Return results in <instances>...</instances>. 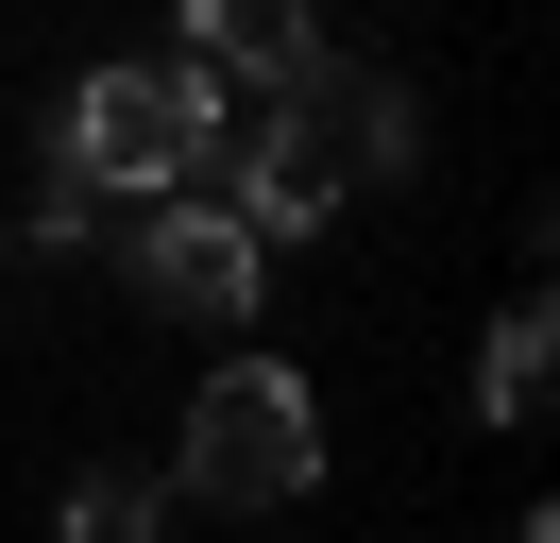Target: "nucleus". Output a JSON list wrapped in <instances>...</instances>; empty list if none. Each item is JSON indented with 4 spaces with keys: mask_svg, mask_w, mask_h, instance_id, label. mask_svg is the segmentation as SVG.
<instances>
[{
    "mask_svg": "<svg viewBox=\"0 0 560 543\" xmlns=\"http://www.w3.org/2000/svg\"><path fill=\"white\" fill-rule=\"evenodd\" d=\"M221 119H238V102H205L171 51H119V68H85V85H69V136H51V153H69L103 204H171V187H205Z\"/></svg>",
    "mask_w": 560,
    "mask_h": 543,
    "instance_id": "1",
    "label": "nucleus"
},
{
    "mask_svg": "<svg viewBox=\"0 0 560 543\" xmlns=\"http://www.w3.org/2000/svg\"><path fill=\"white\" fill-rule=\"evenodd\" d=\"M171 493H205V509H306V493H323V391H306L289 357H238L205 407H187Z\"/></svg>",
    "mask_w": 560,
    "mask_h": 543,
    "instance_id": "2",
    "label": "nucleus"
},
{
    "mask_svg": "<svg viewBox=\"0 0 560 543\" xmlns=\"http://www.w3.org/2000/svg\"><path fill=\"white\" fill-rule=\"evenodd\" d=\"M255 289H272V255H255L205 187H171L137 221V305H153V323H255Z\"/></svg>",
    "mask_w": 560,
    "mask_h": 543,
    "instance_id": "3",
    "label": "nucleus"
},
{
    "mask_svg": "<svg viewBox=\"0 0 560 543\" xmlns=\"http://www.w3.org/2000/svg\"><path fill=\"white\" fill-rule=\"evenodd\" d=\"M272 119H289V136H306V153H323V170H340V204H357V187H390V170H408V153H424V136H408V85H390V68H340V51H323V68H306V85H289V102H272Z\"/></svg>",
    "mask_w": 560,
    "mask_h": 543,
    "instance_id": "4",
    "label": "nucleus"
},
{
    "mask_svg": "<svg viewBox=\"0 0 560 543\" xmlns=\"http://www.w3.org/2000/svg\"><path fill=\"white\" fill-rule=\"evenodd\" d=\"M171 68H187L205 102H221V85H272V102H289V85L323 68V34L289 18V0H187V51H171Z\"/></svg>",
    "mask_w": 560,
    "mask_h": 543,
    "instance_id": "5",
    "label": "nucleus"
},
{
    "mask_svg": "<svg viewBox=\"0 0 560 543\" xmlns=\"http://www.w3.org/2000/svg\"><path fill=\"white\" fill-rule=\"evenodd\" d=\"M153 527H171V475H137V459L69 475V543H153Z\"/></svg>",
    "mask_w": 560,
    "mask_h": 543,
    "instance_id": "6",
    "label": "nucleus"
},
{
    "mask_svg": "<svg viewBox=\"0 0 560 543\" xmlns=\"http://www.w3.org/2000/svg\"><path fill=\"white\" fill-rule=\"evenodd\" d=\"M544 305H510V323H492V357H476V391H492V425H526V407H544Z\"/></svg>",
    "mask_w": 560,
    "mask_h": 543,
    "instance_id": "7",
    "label": "nucleus"
},
{
    "mask_svg": "<svg viewBox=\"0 0 560 543\" xmlns=\"http://www.w3.org/2000/svg\"><path fill=\"white\" fill-rule=\"evenodd\" d=\"M510 543H560V527H510Z\"/></svg>",
    "mask_w": 560,
    "mask_h": 543,
    "instance_id": "8",
    "label": "nucleus"
}]
</instances>
